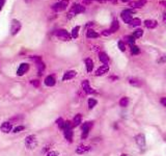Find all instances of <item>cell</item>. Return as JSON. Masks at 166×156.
I'll return each instance as SVG.
<instances>
[{
	"label": "cell",
	"instance_id": "obj_39",
	"mask_svg": "<svg viewBox=\"0 0 166 156\" xmlns=\"http://www.w3.org/2000/svg\"><path fill=\"white\" fill-rule=\"evenodd\" d=\"M165 63H166V54L162 55V56H160L159 58L157 59V63H160V65Z\"/></svg>",
	"mask_w": 166,
	"mask_h": 156
},
{
	"label": "cell",
	"instance_id": "obj_25",
	"mask_svg": "<svg viewBox=\"0 0 166 156\" xmlns=\"http://www.w3.org/2000/svg\"><path fill=\"white\" fill-rule=\"evenodd\" d=\"M110 31H111V34H115L116 31H118V29H119V22H118V20L117 19H113V21H112V23H111V26H110Z\"/></svg>",
	"mask_w": 166,
	"mask_h": 156
},
{
	"label": "cell",
	"instance_id": "obj_53",
	"mask_svg": "<svg viewBox=\"0 0 166 156\" xmlns=\"http://www.w3.org/2000/svg\"><path fill=\"white\" fill-rule=\"evenodd\" d=\"M121 2H131V0H121Z\"/></svg>",
	"mask_w": 166,
	"mask_h": 156
},
{
	"label": "cell",
	"instance_id": "obj_11",
	"mask_svg": "<svg viewBox=\"0 0 166 156\" xmlns=\"http://www.w3.org/2000/svg\"><path fill=\"white\" fill-rule=\"evenodd\" d=\"M13 123L11 121H5L1 124L0 126V130L2 131L3 133H9V132H13Z\"/></svg>",
	"mask_w": 166,
	"mask_h": 156
},
{
	"label": "cell",
	"instance_id": "obj_29",
	"mask_svg": "<svg viewBox=\"0 0 166 156\" xmlns=\"http://www.w3.org/2000/svg\"><path fill=\"white\" fill-rule=\"evenodd\" d=\"M79 31H80V26H79V25L75 26V27L72 29V31H71V36H72V39L76 40V39L79 36Z\"/></svg>",
	"mask_w": 166,
	"mask_h": 156
},
{
	"label": "cell",
	"instance_id": "obj_50",
	"mask_svg": "<svg viewBox=\"0 0 166 156\" xmlns=\"http://www.w3.org/2000/svg\"><path fill=\"white\" fill-rule=\"evenodd\" d=\"M94 1H98V2H100V3H104V2H106V1H108V0H94Z\"/></svg>",
	"mask_w": 166,
	"mask_h": 156
},
{
	"label": "cell",
	"instance_id": "obj_17",
	"mask_svg": "<svg viewBox=\"0 0 166 156\" xmlns=\"http://www.w3.org/2000/svg\"><path fill=\"white\" fill-rule=\"evenodd\" d=\"M72 123H73V127H78V126H81V124L83 123V116L82 114H75V117L73 118L72 120Z\"/></svg>",
	"mask_w": 166,
	"mask_h": 156
},
{
	"label": "cell",
	"instance_id": "obj_18",
	"mask_svg": "<svg viewBox=\"0 0 166 156\" xmlns=\"http://www.w3.org/2000/svg\"><path fill=\"white\" fill-rule=\"evenodd\" d=\"M73 129H74V128L64 129V139H66L69 143H73V141H74V131H73Z\"/></svg>",
	"mask_w": 166,
	"mask_h": 156
},
{
	"label": "cell",
	"instance_id": "obj_27",
	"mask_svg": "<svg viewBox=\"0 0 166 156\" xmlns=\"http://www.w3.org/2000/svg\"><path fill=\"white\" fill-rule=\"evenodd\" d=\"M36 68H38V76H42L44 74V72H45V70H46L45 63H44V61L38 63H36Z\"/></svg>",
	"mask_w": 166,
	"mask_h": 156
},
{
	"label": "cell",
	"instance_id": "obj_24",
	"mask_svg": "<svg viewBox=\"0 0 166 156\" xmlns=\"http://www.w3.org/2000/svg\"><path fill=\"white\" fill-rule=\"evenodd\" d=\"M129 103H130V99H129V97H127V96H123V97H121V99H119V101H118V105L121 106V107H123V108L128 107Z\"/></svg>",
	"mask_w": 166,
	"mask_h": 156
},
{
	"label": "cell",
	"instance_id": "obj_36",
	"mask_svg": "<svg viewBox=\"0 0 166 156\" xmlns=\"http://www.w3.org/2000/svg\"><path fill=\"white\" fill-rule=\"evenodd\" d=\"M30 59H31L32 61H34V63H35V65L38 63L43 61V57L40 56V55H32V56H30Z\"/></svg>",
	"mask_w": 166,
	"mask_h": 156
},
{
	"label": "cell",
	"instance_id": "obj_31",
	"mask_svg": "<svg viewBox=\"0 0 166 156\" xmlns=\"http://www.w3.org/2000/svg\"><path fill=\"white\" fill-rule=\"evenodd\" d=\"M55 123H56V125H57L58 128H59L60 130L64 131V124H66V121H64L62 118H58L57 120L55 121Z\"/></svg>",
	"mask_w": 166,
	"mask_h": 156
},
{
	"label": "cell",
	"instance_id": "obj_52",
	"mask_svg": "<svg viewBox=\"0 0 166 156\" xmlns=\"http://www.w3.org/2000/svg\"><path fill=\"white\" fill-rule=\"evenodd\" d=\"M108 1H110L111 3H116L117 1H118V0H108Z\"/></svg>",
	"mask_w": 166,
	"mask_h": 156
},
{
	"label": "cell",
	"instance_id": "obj_14",
	"mask_svg": "<svg viewBox=\"0 0 166 156\" xmlns=\"http://www.w3.org/2000/svg\"><path fill=\"white\" fill-rule=\"evenodd\" d=\"M147 0H136V1H131V2H129V7H131V9H141V7H143L145 4H147Z\"/></svg>",
	"mask_w": 166,
	"mask_h": 156
},
{
	"label": "cell",
	"instance_id": "obj_19",
	"mask_svg": "<svg viewBox=\"0 0 166 156\" xmlns=\"http://www.w3.org/2000/svg\"><path fill=\"white\" fill-rule=\"evenodd\" d=\"M94 125H95L94 121H86V122H83L80 126L81 131H89L90 132V130L92 129Z\"/></svg>",
	"mask_w": 166,
	"mask_h": 156
},
{
	"label": "cell",
	"instance_id": "obj_15",
	"mask_svg": "<svg viewBox=\"0 0 166 156\" xmlns=\"http://www.w3.org/2000/svg\"><path fill=\"white\" fill-rule=\"evenodd\" d=\"M44 83H45L46 87H54V85H56V78L54 75H48L45 77V79H44Z\"/></svg>",
	"mask_w": 166,
	"mask_h": 156
},
{
	"label": "cell",
	"instance_id": "obj_9",
	"mask_svg": "<svg viewBox=\"0 0 166 156\" xmlns=\"http://www.w3.org/2000/svg\"><path fill=\"white\" fill-rule=\"evenodd\" d=\"M89 151H92V146L85 145V144H80V145H78L76 150H75L77 155H84V154L88 153Z\"/></svg>",
	"mask_w": 166,
	"mask_h": 156
},
{
	"label": "cell",
	"instance_id": "obj_37",
	"mask_svg": "<svg viewBox=\"0 0 166 156\" xmlns=\"http://www.w3.org/2000/svg\"><path fill=\"white\" fill-rule=\"evenodd\" d=\"M23 120V116H20V114H17V116H15V117H13V118L11 119V122L13 123V122H20V121H22Z\"/></svg>",
	"mask_w": 166,
	"mask_h": 156
},
{
	"label": "cell",
	"instance_id": "obj_20",
	"mask_svg": "<svg viewBox=\"0 0 166 156\" xmlns=\"http://www.w3.org/2000/svg\"><path fill=\"white\" fill-rule=\"evenodd\" d=\"M99 61L102 63V65H108L109 61H110V58H109L108 54L104 51H100L99 52Z\"/></svg>",
	"mask_w": 166,
	"mask_h": 156
},
{
	"label": "cell",
	"instance_id": "obj_1",
	"mask_svg": "<svg viewBox=\"0 0 166 156\" xmlns=\"http://www.w3.org/2000/svg\"><path fill=\"white\" fill-rule=\"evenodd\" d=\"M85 7L82 4H79V3H74V4L71 7L70 11H69L68 15H66V18L68 19H72L73 17H75L76 15H79L81 13H84L85 12Z\"/></svg>",
	"mask_w": 166,
	"mask_h": 156
},
{
	"label": "cell",
	"instance_id": "obj_12",
	"mask_svg": "<svg viewBox=\"0 0 166 156\" xmlns=\"http://www.w3.org/2000/svg\"><path fill=\"white\" fill-rule=\"evenodd\" d=\"M108 72H109V66L108 65H102L96 70V72H95V75H96L97 77H100V76L106 75Z\"/></svg>",
	"mask_w": 166,
	"mask_h": 156
},
{
	"label": "cell",
	"instance_id": "obj_5",
	"mask_svg": "<svg viewBox=\"0 0 166 156\" xmlns=\"http://www.w3.org/2000/svg\"><path fill=\"white\" fill-rule=\"evenodd\" d=\"M81 87H82V91L84 92L86 95H94V94L97 93L96 90L92 87V85H90V83H89V80H87V79L82 80V82H81Z\"/></svg>",
	"mask_w": 166,
	"mask_h": 156
},
{
	"label": "cell",
	"instance_id": "obj_40",
	"mask_svg": "<svg viewBox=\"0 0 166 156\" xmlns=\"http://www.w3.org/2000/svg\"><path fill=\"white\" fill-rule=\"evenodd\" d=\"M88 135H89V131H82V133H81V139L85 141V139H87Z\"/></svg>",
	"mask_w": 166,
	"mask_h": 156
},
{
	"label": "cell",
	"instance_id": "obj_2",
	"mask_svg": "<svg viewBox=\"0 0 166 156\" xmlns=\"http://www.w3.org/2000/svg\"><path fill=\"white\" fill-rule=\"evenodd\" d=\"M24 144H25V147L27 148L28 150H33L38 147V139H36L35 135L29 134L25 137V141H24Z\"/></svg>",
	"mask_w": 166,
	"mask_h": 156
},
{
	"label": "cell",
	"instance_id": "obj_16",
	"mask_svg": "<svg viewBox=\"0 0 166 156\" xmlns=\"http://www.w3.org/2000/svg\"><path fill=\"white\" fill-rule=\"evenodd\" d=\"M128 83L134 87H142V81L137 77H129L128 78Z\"/></svg>",
	"mask_w": 166,
	"mask_h": 156
},
{
	"label": "cell",
	"instance_id": "obj_49",
	"mask_svg": "<svg viewBox=\"0 0 166 156\" xmlns=\"http://www.w3.org/2000/svg\"><path fill=\"white\" fill-rule=\"evenodd\" d=\"M162 139H163V141H164V143H166V132L164 133L163 135H162Z\"/></svg>",
	"mask_w": 166,
	"mask_h": 156
},
{
	"label": "cell",
	"instance_id": "obj_22",
	"mask_svg": "<svg viewBox=\"0 0 166 156\" xmlns=\"http://www.w3.org/2000/svg\"><path fill=\"white\" fill-rule=\"evenodd\" d=\"M143 24H144L145 27L149 28V29H154V28H156L158 26V22L156 21V20H154V19H147V20H144Z\"/></svg>",
	"mask_w": 166,
	"mask_h": 156
},
{
	"label": "cell",
	"instance_id": "obj_8",
	"mask_svg": "<svg viewBox=\"0 0 166 156\" xmlns=\"http://www.w3.org/2000/svg\"><path fill=\"white\" fill-rule=\"evenodd\" d=\"M21 22L17 19H13L11 22V34L12 36H16L19 34V31L21 30Z\"/></svg>",
	"mask_w": 166,
	"mask_h": 156
},
{
	"label": "cell",
	"instance_id": "obj_23",
	"mask_svg": "<svg viewBox=\"0 0 166 156\" xmlns=\"http://www.w3.org/2000/svg\"><path fill=\"white\" fill-rule=\"evenodd\" d=\"M100 36V34H99L98 31H96V30L92 29V28H88L87 31H86V38L87 39H92V40H94V39H97Z\"/></svg>",
	"mask_w": 166,
	"mask_h": 156
},
{
	"label": "cell",
	"instance_id": "obj_30",
	"mask_svg": "<svg viewBox=\"0 0 166 156\" xmlns=\"http://www.w3.org/2000/svg\"><path fill=\"white\" fill-rule=\"evenodd\" d=\"M130 51H131V54L132 55H138V54H140V52H141L140 48H139L136 44L133 45V46H130Z\"/></svg>",
	"mask_w": 166,
	"mask_h": 156
},
{
	"label": "cell",
	"instance_id": "obj_44",
	"mask_svg": "<svg viewBox=\"0 0 166 156\" xmlns=\"http://www.w3.org/2000/svg\"><path fill=\"white\" fill-rule=\"evenodd\" d=\"M49 151H51V146H50V145H46L45 147H44V149L42 150V152H43V153H45V154H47Z\"/></svg>",
	"mask_w": 166,
	"mask_h": 156
},
{
	"label": "cell",
	"instance_id": "obj_4",
	"mask_svg": "<svg viewBox=\"0 0 166 156\" xmlns=\"http://www.w3.org/2000/svg\"><path fill=\"white\" fill-rule=\"evenodd\" d=\"M133 14H134V11H132V9H123L121 13V20L126 24H130L131 21L133 20Z\"/></svg>",
	"mask_w": 166,
	"mask_h": 156
},
{
	"label": "cell",
	"instance_id": "obj_10",
	"mask_svg": "<svg viewBox=\"0 0 166 156\" xmlns=\"http://www.w3.org/2000/svg\"><path fill=\"white\" fill-rule=\"evenodd\" d=\"M29 69H30V66H29V63H20V66H19V68L17 69V76H19V77H21V76H24L25 75L26 73H27L28 71H29Z\"/></svg>",
	"mask_w": 166,
	"mask_h": 156
},
{
	"label": "cell",
	"instance_id": "obj_32",
	"mask_svg": "<svg viewBox=\"0 0 166 156\" xmlns=\"http://www.w3.org/2000/svg\"><path fill=\"white\" fill-rule=\"evenodd\" d=\"M132 36H134L135 39H140L141 36H143V29H141V28H136V29L134 30V32L132 34Z\"/></svg>",
	"mask_w": 166,
	"mask_h": 156
},
{
	"label": "cell",
	"instance_id": "obj_55",
	"mask_svg": "<svg viewBox=\"0 0 166 156\" xmlns=\"http://www.w3.org/2000/svg\"><path fill=\"white\" fill-rule=\"evenodd\" d=\"M26 1H27V2H30V1H32V0H26Z\"/></svg>",
	"mask_w": 166,
	"mask_h": 156
},
{
	"label": "cell",
	"instance_id": "obj_6",
	"mask_svg": "<svg viewBox=\"0 0 166 156\" xmlns=\"http://www.w3.org/2000/svg\"><path fill=\"white\" fill-rule=\"evenodd\" d=\"M55 36H57L59 40L64 41V42H68V41L72 40V36H71V34H69V32L66 31V29H64V28H60V29L56 30Z\"/></svg>",
	"mask_w": 166,
	"mask_h": 156
},
{
	"label": "cell",
	"instance_id": "obj_3",
	"mask_svg": "<svg viewBox=\"0 0 166 156\" xmlns=\"http://www.w3.org/2000/svg\"><path fill=\"white\" fill-rule=\"evenodd\" d=\"M69 4H70V0H60V1L56 2L55 4L52 5L51 9L54 13H61V12L66 11Z\"/></svg>",
	"mask_w": 166,
	"mask_h": 156
},
{
	"label": "cell",
	"instance_id": "obj_54",
	"mask_svg": "<svg viewBox=\"0 0 166 156\" xmlns=\"http://www.w3.org/2000/svg\"><path fill=\"white\" fill-rule=\"evenodd\" d=\"M121 156H129V155H128V154H121Z\"/></svg>",
	"mask_w": 166,
	"mask_h": 156
},
{
	"label": "cell",
	"instance_id": "obj_51",
	"mask_svg": "<svg viewBox=\"0 0 166 156\" xmlns=\"http://www.w3.org/2000/svg\"><path fill=\"white\" fill-rule=\"evenodd\" d=\"M163 21H164V22H165V23H166V12H165V13L163 14Z\"/></svg>",
	"mask_w": 166,
	"mask_h": 156
},
{
	"label": "cell",
	"instance_id": "obj_13",
	"mask_svg": "<svg viewBox=\"0 0 166 156\" xmlns=\"http://www.w3.org/2000/svg\"><path fill=\"white\" fill-rule=\"evenodd\" d=\"M77 76V72L75 70H68L64 73V76H62V81H69L74 79Z\"/></svg>",
	"mask_w": 166,
	"mask_h": 156
},
{
	"label": "cell",
	"instance_id": "obj_34",
	"mask_svg": "<svg viewBox=\"0 0 166 156\" xmlns=\"http://www.w3.org/2000/svg\"><path fill=\"white\" fill-rule=\"evenodd\" d=\"M117 47H118V49L121 51V52H125L126 51V43L123 42V41H118L117 42Z\"/></svg>",
	"mask_w": 166,
	"mask_h": 156
},
{
	"label": "cell",
	"instance_id": "obj_21",
	"mask_svg": "<svg viewBox=\"0 0 166 156\" xmlns=\"http://www.w3.org/2000/svg\"><path fill=\"white\" fill-rule=\"evenodd\" d=\"M84 63H85V68L87 73H92L94 71V67H95L94 61L92 58H89V57H87V58L84 59Z\"/></svg>",
	"mask_w": 166,
	"mask_h": 156
},
{
	"label": "cell",
	"instance_id": "obj_42",
	"mask_svg": "<svg viewBox=\"0 0 166 156\" xmlns=\"http://www.w3.org/2000/svg\"><path fill=\"white\" fill-rule=\"evenodd\" d=\"M101 34H102V36H109L110 34H111L110 29H104V30H102Z\"/></svg>",
	"mask_w": 166,
	"mask_h": 156
},
{
	"label": "cell",
	"instance_id": "obj_48",
	"mask_svg": "<svg viewBox=\"0 0 166 156\" xmlns=\"http://www.w3.org/2000/svg\"><path fill=\"white\" fill-rule=\"evenodd\" d=\"M160 4H161L162 7H166V0H161V1H160Z\"/></svg>",
	"mask_w": 166,
	"mask_h": 156
},
{
	"label": "cell",
	"instance_id": "obj_35",
	"mask_svg": "<svg viewBox=\"0 0 166 156\" xmlns=\"http://www.w3.org/2000/svg\"><path fill=\"white\" fill-rule=\"evenodd\" d=\"M23 130H25V126H24V125H18V126L14 127L13 132L14 133H20V132H22Z\"/></svg>",
	"mask_w": 166,
	"mask_h": 156
},
{
	"label": "cell",
	"instance_id": "obj_28",
	"mask_svg": "<svg viewBox=\"0 0 166 156\" xmlns=\"http://www.w3.org/2000/svg\"><path fill=\"white\" fill-rule=\"evenodd\" d=\"M135 41H136V39H135L132 34H131V36H125V43H127V45H129V46H133V45H135Z\"/></svg>",
	"mask_w": 166,
	"mask_h": 156
},
{
	"label": "cell",
	"instance_id": "obj_41",
	"mask_svg": "<svg viewBox=\"0 0 166 156\" xmlns=\"http://www.w3.org/2000/svg\"><path fill=\"white\" fill-rule=\"evenodd\" d=\"M46 156H59V153L55 150H51V151H49L46 154Z\"/></svg>",
	"mask_w": 166,
	"mask_h": 156
},
{
	"label": "cell",
	"instance_id": "obj_46",
	"mask_svg": "<svg viewBox=\"0 0 166 156\" xmlns=\"http://www.w3.org/2000/svg\"><path fill=\"white\" fill-rule=\"evenodd\" d=\"M81 1H82V3L84 5H87V4H90V3H92L94 0H81Z\"/></svg>",
	"mask_w": 166,
	"mask_h": 156
},
{
	"label": "cell",
	"instance_id": "obj_26",
	"mask_svg": "<svg viewBox=\"0 0 166 156\" xmlns=\"http://www.w3.org/2000/svg\"><path fill=\"white\" fill-rule=\"evenodd\" d=\"M98 105V100L96 99V98L92 97V98H88L87 100V106H88V109H94L96 106Z\"/></svg>",
	"mask_w": 166,
	"mask_h": 156
},
{
	"label": "cell",
	"instance_id": "obj_38",
	"mask_svg": "<svg viewBox=\"0 0 166 156\" xmlns=\"http://www.w3.org/2000/svg\"><path fill=\"white\" fill-rule=\"evenodd\" d=\"M30 83H31V85H33L34 87H40V81L38 80V79H32V80H30Z\"/></svg>",
	"mask_w": 166,
	"mask_h": 156
},
{
	"label": "cell",
	"instance_id": "obj_7",
	"mask_svg": "<svg viewBox=\"0 0 166 156\" xmlns=\"http://www.w3.org/2000/svg\"><path fill=\"white\" fill-rule=\"evenodd\" d=\"M134 141L140 149H144L147 147V139H145V135L143 133H138V134L135 135Z\"/></svg>",
	"mask_w": 166,
	"mask_h": 156
},
{
	"label": "cell",
	"instance_id": "obj_43",
	"mask_svg": "<svg viewBox=\"0 0 166 156\" xmlns=\"http://www.w3.org/2000/svg\"><path fill=\"white\" fill-rule=\"evenodd\" d=\"M118 79H119V77H118V76H116V75H110V76H109V80H110L111 82L117 81Z\"/></svg>",
	"mask_w": 166,
	"mask_h": 156
},
{
	"label": "cell",
	"instance_id": "obj_47",
	"mask_svg": "<svg viewBox=\"0 0 166 156\" xmlns=\"http://www.w3.org/2000/svg\"><path fill=\"white\" fill-rule=\"evenodd\" d=\"M5 1H6V0H0V12L2 11L3 7H4V4H5Z\"/></svg>",
	"mask_w": 166,
	"mask_h": 156
},
{
	"label": "cell",
	"instance_id": "obj_33",
	"mask_svg": "<svg viewBox=\"0 0 166 156\" xmlns=\"http://www.w3.org/2000/svg\"><path fill=\"white\" fill-rule=\"evenodd\" d=\"M141 25V20L139 18H133V20L131 21L130 26L131 27H138Z\"/></svg>",
	"mask_w": 166,
	"mask_h": 156
},
{
	"label": "cell",
	"instance_id": "obj_45",
	"mask_svg": "<svg viewBox=\"0 0 166 156\" xmlns=\"http://www.w3.org/2000/svg\"><path fill=\"white\" fill-rule=\"evenodd\" d=\"M160 103L166 108V97H161L160 98Z\"/></svg>",
	"mask_w": 166,
	"mask_h": 156
}]
</instances>
